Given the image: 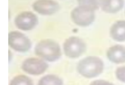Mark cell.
I'll return each mask as SVG.
<instances>
[{"label":"cell","instance_id":"cell-1","mask_svg":"<svg viewBox=\"0 0 125 85\" xmlns=\"http://www.w3.org/2000/svg\"><path fill=\"white\" fill-rule=\"evenodd\" d=\"M104 69L103 61L95 56H89L84 58L78 63L77 71L85 78L92 79L101 74Z\"/></svg>","mask_w":125,"mask_h":85},{"label":"cell","instance_id":"cell-2","mask_svg":"<svg viewBox=\"0 0 125 85\" xmlns=\"http://www.w3.org/2000/svg\"><path fill=\"white\" fill-rule=\"evenodd\" d=\"M35 54L46 61L53 62L61 58V50L59 43L52 39H43L36 45Z\"/></svg>","mask_w":125,"mask_h":85},{"label":"cell","instance_id":"cell-3","mask_svg":"<svg viewBox=\"0 0 125 85\" xmlns=\"http://www.w3.org/2000/svg\"><path fill=\"white\" fill-rule=\"evenodd\" d=\"M87 46L82 39L78 37H70L63 44L64 53L68 58L77 59L86 51Z\"/></svg>","mask_w":125,"mask_h":85},{"label":"cell","instance_id":"cell-4","mask_svg":"<svg viewBox=\"0 0 125 85\" xmlns=\"http://www.w3.org/2000/svg\"><path fill=\"white\" fill-rule=\"evenodd\" d=\"M70 18L73 23H75L77 26L88 27L95 20V13L91 9L79 6L71 11Z\"/></svg>","mask_w":125,"mask_h":85},{"label":"cell","instance_id":"cell-5","mask_svg":"<svg viewBox=\"0 0 125 85\" xmlns=\"http://www.w3.org/2000/svg\"><path fill=\"white\" fill-rule=\"evenodd\" d=\"M8 45L18 52H28L31 49V40L19 31H11L8 34Z\"/></svg>","mask_w":125,"mask_h":85},{"label":"cell","instance_id":"cell-6","mask_svg":"<svg viewBox=\"0 0 125 85\" xmlns=\"http://www.w3.org/2000/svg\"><path fill=\"white\" fill-rule=\"evenodd\" d=\"M49 68V64L42 59L28 58L23 61L21 65L22 71L31 75H40L44 73Z\"/></svg>","mask_w":125,"mask_h":85},{"label":"cell","instance_id":"cell-7","mask_svg":"<svg viewBox=\"0 0 125 85\" xmlns=\"http://www.w3.org/2000/svg\"><path fill=\"white\" fill-rule=\"evenodd\" d=\"M38 18L34 13L29 11L21 12L15 18V25L21 30H31L38 25Z\"/></svg>","mask_w":125,"mask_h":85},{"label":"cell","instance_id":"cell-8","mask_svg":"<svg viewBox=\"0 0 125 85\" xmlns=\"http://www.w3.org/2000/svg\"><path fill=\"white\" fill-rule=\"evenodd\" d=\"M33 9L43 16H51L60 9V6L54 0H37L32 5Z\"/></svg>","mask_w":125,"mask_h":85},{"label":"cell","instance_id":"cell-9","mask_svg":"<svg viewBox=\"0 0 125 85\" xmlns=\"http://www.w3.org/2000/svg\"><path fill=\"white\" fill-rule=\"evenodd\" d=\"M108 60L112 63H125V47L122 45H114L107 50Z\"/></svg>","mask_w":125,"mask_h":85},{"label":"cell","instance_id":"cell-10","mask_svg":"<svg viewBox=\"0 0 125 85\" xmlns=\"http://www.w3.org/2000/svg\"><path fill=\"white\" fill-rule=\"evenodd\" d=\"M124 7V0H101V8L105 13L115 14Z\"/></svg>","mask_w":125,"mask_h":85},{"label":"cell","instance_id":"cell-11","mask_svg":"<svg viewBox=\"0 0 125 85\" xmlns=\"http://www.w3.org/2000/svg\"><path fill=\"white\" fill-rule=\"evenodd\" d=\"M110 35L118 42L125 41V20H118L110 28Z\"/></svg>","mask_w":125,"mask_h":85},{"label":"cell","instance_id":"cell-12","mask_svg":"<svg viewBox=\"0 0 125 85\" xmlns=\"http://www.w3.org/2000/svg\"><path fill=\"white\" fill-rule=\"evenodd\" d=\"M38 85H63V81L57 75L48 74L38 81Z\"/></svg>","mask_w":125,"mask_h":85},{"label":"cell","instance_id":"cell-13","mask_svg":"<svg viewBox=\"0 0 125 85\" xmlns=\"http://www.w3.org/2000/svg\"><path fill=\"white\" fill-rule=\"evenodd\" d=\"M9 85H34L33 81L26 75H18L10 81Z\"/></svg>","mask_w":125,"mask_h":85},{"label":"cell","instance_id":"cell-14","mask_svg":"<svg viewBox=\"0 0 125 85\" xmlns=\"http://www.w3.org/2000/svg\"><path fill=\"white\" fill-rule=\"evenodd\" d=\"M77 2L80 7H86L91 10H97L101 7V0H77Z\"/></svg>","mask_w":125,"mask_h":85},{"label":"cell","instance_id":"cell-15","mask_svg":"<svg viewBox=\"0 0 125 85\" xmlns=\"http://www.w3.org/2000/svg\"><path fill=\"white\" fill-rule=\"evenodd\" d=\"M115 76L117 80L125 83V66L117 68V70L115 71Z\"/></svg>","mask_w":125,"mask_h":85},{"label":"cell","instance_id":"cell-16","mask_svg":"<svg viewBox=\"0 0 125 85\" xmlns=\"http://www.w3.org/2000/svg\"><path fill=\"white\" fill-rule=\"evenodd\" d=\"M90 85H114L112 82H107V81H104V80H96V81H93L92 82H90Z\"/></svg>","mask_w":125,"mask_h":85},{"label":"cell","instance_id":"cell-17","mask_svg":"<svg viewBox=\"0 0 125 85\" xmlns=\"http://www.w3.org/2000/svg\"><path fill=\"white\" fill-rule=\"evenodd\" d=\"M8 54H9V58H8V60H9V62H10L11 60H12V54H11V51H10V50L8 51Z\"/></svg>","mask_w":125,"mask_h":85}]
</instances>
